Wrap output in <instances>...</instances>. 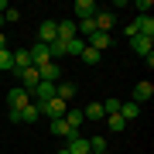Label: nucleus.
Here are the masks:
<instances>
[{
    "label": "nucleus",
    "instance_id": "obj_1",
    "mask_svg": "<svg viewBox=\"0 0 154 154\" xmlns=\"http://www.w3.org/2000/svg\"><path fill=\"white\" fill-rule=\"evenodd\" d=\"M69 110H65V99H58V96H51L48 103H41V116H48V120H62Z\"/></svg>",
    "mask_w": 154,
    "mask_h": 154
},
{
    "label": "nucleus",
    "instance_id": "obj_2",
    "mask_svg": "<svg viewBox=\"0 0 154 154\" xmlns=\"http://www.w3.org/2000/svg\"><path fill=\"white\" fill-rule=\"evenodd\" d=\"M28 103H31V96L24 93L21 86H17V89H11V93H7V110H11V113H21V110H24V106H28Z\"/></svg>",
    "mask_w": 154,
    "mask_h": 154
},
{
    "label": "nucleus",
    "instance_id": "obj_3",
    "mask_svg": "<svg viewBox=\"0 0 154 154\" xmlns=\"http://www.w3.org/2000/svg\"><path fill=\"white\" fill-rule=\"evenodd\" d=\"M86 45H89V48H96L99 55H103L106 48H113V34H106V31H93V34L86 38Z\"/></svg>",
    "mask_w": 154,
    "mask_h": 154
},
{
    "label": "nucleus",
    "instance_id": "obj_4",
    "mask_svg": "<svg viewBox=\"0 0 154 154\" xmlns=\"http://www.w3.org/2000/svg\"><path fill=\"white\" fill-rule=\"evenodd\" d=\"M17 79H21V89H24L28 96H31L34 89H38V82H41V75H38V69H34V65H28V69H24Z\"/></svg>",
    "mask_w": 154,
    "mask_h": 154
},
{
    "label": "nucleus",
    "instance_id": "obj_5",
    "mask_svg": "<svg viewBox=\"0 0 154 154\" xmlns=\"http://www.w3.org/2000/svg\"><path fill=\"white\" fill-rule=\"evenodd\" d=\"M96 0H75V4H72V14L79 17V21H89V17H96Z\"/></svg>",
    "mask_w": 154,
    "mask_h": 154
},
{
    "label": "nucleus",
    "instance_id": "obj_6",
    "mask_svg": "<svg viewBox=\"0 0 154 154\" xmlns=\"http://www.w3.org/2000/svg\"><path fill=\"white\" fill-rule=\"evenodd\" d=\"M31 65V55H28V48H17V51H11V72L14 75H21L24 69Z\"/></svg>",
    "mask_w": 154,
    "mask_h": 154
},
{
    "label": "nucleus",
    "instance_id": "obj_7",
    "mask_svg": "<svg viewBox=\"0 0 154 154\" xmlns=\"http://www.w3.org/2000/svg\"><path fill=\"white\" fill-rule=\"evenodd\" d=\"M38 75H41V82H62V65H58V62H48V65H41L38 69Z\"/></svg>",
    "mask_w": 154,
    "mask_h": 154
},
{
    "label": "nucleus",
    "instance_id": "obj_8",
    "mask_svg": "<svg viewBox=\"0 0 154 154\" xmlns=\"http://www.w3.org/2000/svg\"><path fill=\"white\" fill-rule=\"evenodd\" d=\"M130 24L137 28V34H144V38H154V17H151V14H137Z\"/></svg>",
    "mask_w": 154,
    "mask_h": 154
},
{
    "label": "nucleus",
    "instance_id": "obj_9",
    "mask_svg": "<svg viewBox=\"0 0 154 154\" xmlns=\"http://www.w3.org/2000/svg\"><path fill=\"white\" fill-rule=\"evenodd\" d=\"M38 41H41V45L58 41V28H55V21H41V24H38Z\"/></svg>",
    "mask_w": 154,
    "mask_h": 154
},
{
    "label": "nucleus",
    "instance_id": "obj_10",
    "mask_svg": "<svg viewBox=\"0 0 154 154\" xmlns=\"http://www.w3.org/2000/svg\"><path fill=\"white\" fill-rule=\"evenodd\" d=\"M130 48L137 51L140 58H147V55H154V38H144V34H137V38H130Z\"/></svg>",
    "mask_w": 154,
    "mask_h": 154
},
{
    "label": "nucleus",
    "instance_id": "obj_11",
    "mask_svg": "<svg viewBox=\"0 0 154 154\" xmlns=\"http://www.w3.org/2000/svg\"><path fill=\"white\" fill-rule=\"evenodd\" d=\"M151 96H154V86H151V82H137V86H134V93H130V103L140 106V103H147Z\"/></svg>",
    "mask_w": 154,
    "mask_h": 154
},
{
    "label": "nucleus",
    "instance_id": "obj_12",
    "mask_svg": "<svg viewBox=\"0 0 154 154\" xmlns=\"http://www.w3.org/2000/svg\"><path fill=\"white\" fill-rule=\"evenodd\" d=\"M55 28H58V41H72V38H79V34H75V21H72V17L55 21Z\"/></svg>",
    "mask_w": 154,
    "mask_h": 154
},
{
    "label": "nucleus",
    "instance_id": "obj_13",
    "mask_svg": "<svg viewBox=\"0 0 154 154\" xmlns=\"http://www.w3.org/2000/svg\"><path fill=\"white\" fill-rule=\"evenodd\" d=\"M93 24H96V31H106V34H110V28L116 24V17H113L110 11H96V17H93Z\"/></svg>",
    "mask_w": 154,
    "mask_h": 154
},
{
    "label": "nucleus",
    "instance_id": "obj_14",
    "mask_svg": "<svg viewBox=\"0 0 154 154\" xmlns=\"http://www.w3.org/2000/svg\"><path fill=\"white\" fill-rule=\"evenodd\" d=\"M51 134H55V137H65V140H72V137H75V130L65 123V116H62V120H51Z\"/></svg>",
    "mask_w": 154,
    "mask_h": 154
},
{
    "label": "nucleus",
    "instance_id": "obj_15",
    "mask_svg": "<svg viewBox=\"0 0 154 154\" xmlns=\"http://www.w3.org/2000/svg\"><path fill=\"white\" fill-rule=\"evenodd\" d=\"M103 120H106V130H110V134H120L123 127H127V120H123L120 113H106Z\"/></svg>",
    "mask_w": 154,
    "mask_h": 154
},
{
    "label": "nucleus",
    "instance_id": "obj_16",
    "mask_svg": "<svg viewBox=\"0 0 154 154\" xmlns=\"http://www.w3.org/2000/svg\"><path fill=\"white\" fill-rule=\"evenodd\" d=\"M75 93H79V89H75V82H69V79H65V82H58V86H55V96H58V99H65V103H69V99L75 96Z\"/></svg>",
    "mask_w": 154,
    "mask_h": 154
},
{
    "label": "nucleus",
    "instance_id": "obj_17",
    "mask_svg": "<svg viewBox=\"0 0 154 154\" xmlns=\"http://www.w3.org/2000/svg\"><path fill=\"white\" fill-rule=\"evenodd\" d=\"M38 116H41V106H38V103H28V106L21 110V123H34Z\"/></svg>",
    "mask_w": 154,
    "mask_h": 154
},
{
    "label": "nucleus",
    "instance_id": "obj_18",
    "mask_svg": "<svg viewBox=\"0 0 154 154\" xmlns=\"http://www.w3.org/2000/svg\"><path fill=\"white\" fill-rule=\"evenodd\" d=\"M120 116H123V120H137V116H140V106L127 99V103H120Z\"/></svg>",
    "mask_w": 154,
    "mask_h": 154
},
{
    "label": "nucleus",
    "instance_id": "obj_19",
    "mask_svg": "<svg viewBox=\"0 0 154 154\" xmlns=\"http://www.w3.org/2000/svg\"><path fill=\"white\" fill-rule=\"evenodd\" d=\"M65 123H69V127H72V130H75V134H79V127H82V123H86V116H82V110H69V113H65Z\"/></svg>",
    "mask_w": 154,
    "mask_h": 154
},
{
    "label": "nucleus",
    "instance_id": "obj_20",
    "mask_svg": "<svg viewBox=\"0 0 154 154\" xmlns=\"http://www.w3.org/2000/svg\"><path fill=\"white\" fill-rule=\"evenodd\" d=\"M82 116H86V120H103V116H106L103 113V103H89L86 110H82Z\"/></svg>",
    "mask_w": 154,
    "mask_h": 154
},
{
    "label": "nucleus",
    "instance_id": "obj_21",
    "mask_svg": "<svg viewBox=\"0 0 154 154\" xmlns=\"http://www.w3.org/2000/svg\"><path fill=\"white\" fill-rule=\"evenodd\" d=\"M82 48H86V41H82V38L65 41V55H75V58H79V55H82Z\"/></svg>",
    "mask_w": 154,
    "mask_h": 154
},
{
    "label": "nucleus",
    "instance_id": "obj_22",
    "mask_svg": "<svg viewBox=\"0 0 154 154\" xmlns=\"http://www.w3.org/2000/svg\"><path fill=\"white\" fill-rule=\"evenodd\" d=\"M79 58H82L86 65H99V58H103V55H99L96 48H89V45H86V48H82V55H79Z\"/></svg>",
    "mask_w": 154,
    "mask_h": 154
},
{
    "label": "nucleus",
    "instance_id": "obj_23",
    "mask_svg": "<svg viewBox=\"0 0 154 154\" xmlns=\"http://www.w3.org/2000/svg\"><path fill=\"white\" fill-rule=\"evenodd\" d=\"M86 140H89V151H93V154L106 151V137H86Z\"/></svg>",
    "mask_w": 154,
    "mask_h": 154
},
{
    "label": "nucleus",
    "instance_id": "obj_24",
    "mask_svg": "<svg viewBox=\"0 0 154 154\" xmlns=\"http://www.w3.org/2000/svg\"><path fill=\"white\" fill-rule=\"evenodd\" d=\"M103 113H120V99H116V96L103 99Z\"/></svg>",
    "mask_w": 154,
    "mask_h": 154
},
{
    "label": "nucleus",
    "instance_id": "obj_25",
    "mask_svg": "<svg viewBox=\"0 0 154 154\" xmlns=\"http://www.w3.org/2000/svg\"><path fill=\"white\" fill-rule=\"evenodd\" d=\"M11 69V48H0V72Z\"/></svg>",
    "mask_w": 154,
    "mask_h": 154
},
{
    "label": "nucleus",
    "instance_id": "obj_26",
    "mask_svg": "<svg viewBox=\"0 0 154 154\" xmlns=\"http://www.w3.org/2000/svg\"><path fill=\"white\" fill-rule=\"evenodd\" d=\"M17 17H21V11H14V7H7V11H4V24H14Z\"/></svg>",
    "mask_w": 154,
    "mask_h": 154
},
{
    "label": "nucleus",
    "instance_id": "obj_27",
    "mask_svg": "<svg viewBox=\"0 0 154 154\" xmlns=\"http://www.w3.org/2000/svg\"><path fill=\"white\" fill-rule=\"evenodd\" d=\"M55 154H69V151H65V147H62V151H55Z\"/></svg>",
    "mask_w": 154,
    "mask_h": 154
},
{
    "label": "nucleus",
    "instance_id": "obj_28",
    "mask_svg": "<svg viewBox=\"0 0 154 154\" xmlns=\"http://www.w3.org/2000/svg\"><path fill=\"white\" fill-rule=\"evenodd\" d=\"M0 28H4V17H0Z\"/></svg>",
    "mask_w": 154,
    "mask_h": 154
},
{
    "label": "nucleus",
    "instance_id": "obj_29",
    "mask_svg": "<svg viewBox=\"0 0 154 154\" xmlns=\"http://www.w3.org/2000/svg\"><path fill=\"white\" fill-rule=\"evenodd\" d=\"M99 154H110V151H99Z\"/></svg>",
    "mask_w": 154,
    "mask_h": 154
}]
</instances>
